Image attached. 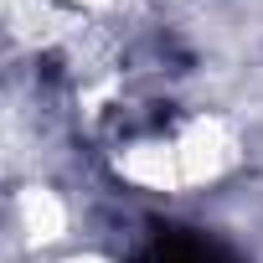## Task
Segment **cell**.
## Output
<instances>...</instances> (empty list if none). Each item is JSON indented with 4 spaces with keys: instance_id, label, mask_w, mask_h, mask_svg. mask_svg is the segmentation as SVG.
Instances as JSON below:
<instances>
[{
    "instance_id": "obj_1",
    "label": "cell",
    "mask_w": 263,
    "mask_h": 263,
    "mask_svg": "<svg viewBox=\"0 0 263 263\" xmlns=\"http://www.w3.org/2000/svg\"><path fill=\"white\" fill-rule=\"evenodd\" d=\"M140 263H237V258L222 242H212V237H201L191 227H160Z\"/></svg>"
}]
</instances>
